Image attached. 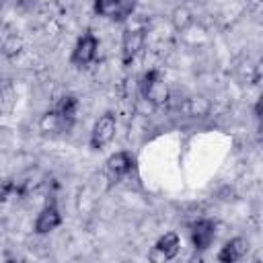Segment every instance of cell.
I'll return each instance as SVG.
<instances>
[{"instance_id":"cell-8","label":"cell","mask_w":263,"mask_h":263,"mask_svg":"<svg viewBox=\"0 0 263 263\" xmlns=\"http://www.w3.org/2000/svg\"><path fill=\"white\" fill-rule=\"evenodd\" d=\"M76 113H78V99L74 95H66L60 99L58 107L53 109V115L58 119V123L62 127H70L74 121H76Z\"/></svg>"},{"instance_id":"cell-5","label":"cell","mask_w":263,"mask_h":263,"mask_svg":"<svg viewBox=\"0 0 263 263\" xmlns=\"http://www.w3.org/2000/svg\"><path fill=\"white\" fill-rule=\"evenodd\" d=\"M134 168V158L127 152H115L105 162V173L111 181H119Z\"/></svg>"},{"instance_id":"cell-10","label":"cell","mask_w":263,"mask_h":263,"mask_svg":"<svg viewBox=\"0 0 263 263\" xmlns=\"http://www.w3.org/2000/svg\"><path fill=\"white\" fill-rule=\"evenodd\" d=\"M247 251H249V242L245 238H240V236L238 238H232L218 253V261H222V263H234V261L242 259Z\"/></svg>"},{"instance_id":"cell-7","label":"cell","mask_w":263,"mask_h":263,"mask_svg":"<svg viewBox=\"0 0 263 263\" xmlns=\"http://www.w3.org/2000/svg\"><path fill=\"white\" fill-rule=\"evenodd\" d=\"M134 8V2L127 0H95V10L101 16L109 18H125Z\"/></svg>"},{"instance_id":"cell-1","label":"cell","mask_w":263,"mask_h":263,"mask_svg":"<svg viewBox=\"0 0 263 263\" xmlns=\"http://www.w3.org/2000/svg\"><path fill=\"white\" fill-rule=\"evenodd\" d=\"M140 95H142V99H146L154 105L166 99V84L162 82L158 70H148L140 78Z\"/></svg>"},{"instance_id":"cell-2","label":"cell","mask_w":263,"mask_h":263,"mask_svg":"<svg viewBox=\"0 0 263 263\" xmlns=\"http://www.w3.org/2000/svg\"><path fill=\"white\" fill-rule=\"evenodd\" d=\"M115 127H117L115 115H111V113L101 115V117L95 121L92 132H90V148H95V150L105 148V146L113 140V136H115Z\"/></svg>"},{"instance_id":"cell-6","label":"cell","mask_w":263,"mask_h":263,"mask_svg":"<svg viewBox=\"0 0 263 263\" xmlns=\"http://www.w3.org/2000/svg\"><path fill=\"white\" fill-rule=\"evenodd\" d=\"M216 238V224L212 220H197L191 226V242L197 251L208 249Z\"/></svg>"},{"instance_id":"cell-12","label":"cell","mask_w":263,"mask_h":263,"mask_svg":"<svg viewBox=\"0 0 263 263\" xmlns=\"http://www.w3.org/2000/svg\"><path fill=\"white\" fill-rule=\"evenodd\" d=\"M16 103V90L10 80H0V115H6L14 109Z\"/></svg>"},{"instance_id":"cell-11","label":"cell","mask_w":263,"mask_h":263,"mask_svg":"<svg viewBox=\"0 0 263 263\" xmlns=\"http://www.w3.org/2000/svg\"><path fill=\"white\" fill-rule=\"evenodd\" d=\"M179 249H181V240H179V234H177V232H166V234H162V236L156 240V245H154V251H156L162 259H173V257H177Z\"/></svg>"},{"instance_id":"cell-13","label":"cell","mask_w":263,"mask_h":263,"mask_svg":"<svg viewBox=\"0 0 263 263\" xmlns=\"http://www.w3.org/2000/svg\"><path fill=\"white\" fill-rule=\"evenodd\" d=\"M14 191H16L14 181H10V179H2L0 181V201H6Z\"/></svg>"},{"instance_id":"cell-14","label":"cell","mask_w":263,"mask_h":263,"mask_svg":"<svg viewBox=\"0 0 263 263\" xmlns=\"http://www.w3.org/2000/svg\"><path fill=\"white\" fill-rule=\"evenodd\" d=\"M0 8H2V0H0Z\"/></svg>"},{"instance_id":"cell-3","label":"cell","mask_w":263,"mask_h":263,"mask_svg":"<svg viewBox=\"0 0 263 263\" xmlns=\"http://www.w3.org/2000/svg\"><path fill=\"white\" fill-rule=\"evenodd\" d=\"M144 37H146V33H144L142 27L125 29L123 39H121V60H123L125 66L132 64L134 58L138 55V51L142 49V45H144Z\"/></svg>"},{"instance_id":"cell-4","label":"cell","mask_w":263,"mask_h":263,"mask_svg":"<svg viewBox=\"0 0 263 263\" xmlns=\"http://www.w3.org/2000/svg\"><path fill=\"white\" fill-rule=\"evenodd\" d=\"M97 49H99L97 37L92 33H84L78 39V43H76V47L72 51V64H76V66H88L97 58Z\"/></svg>"},{"instance_id":"cell-9","label":"cell","mask_w":263,"mask_h":263,"mask_svg":"<svg viewBox=\"0 0 263 263\" xmlns=\"http://www.w3.org/2000/svg\"><path fill=\"white\" fill-rule=\"evenodd\" d=\"M60 224H62L60 210L55 208V203H47V205L39 212V216H37V220H35V232H37V234H47V232L55 230Z\"/></svg>"}]
</instances>
